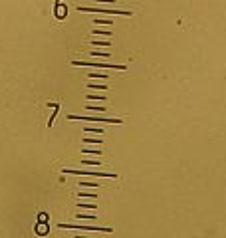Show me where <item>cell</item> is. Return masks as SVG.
<instances>
[{
  "label": "cell",
  "instance_id": "cell-1",
  "mask_svg": "<svg viewBox=\"0 0 226 238\" xmlns=\"http://www.w3.org/2000/svg\"><path fill=\"white\" fill-rule=\"evenodd\" d=\"M66 175H89V177H107V179H117L115 173H105V171H80V169H61Z\"/></svg>",
  "mask_w": 226,
  "mask_h": 238
},
{
  "label": "cell",
  "instance_id": "cell-2",
  "mask_svg": "<svg viewBox=\"0 0 226 238\" xmlns=\"http://www.w3.org/2000/svg\"><path fill=\"white\" fill-rule=\"evenodd\" d=\"M74 66H87V67H111V70H125L121 64H105V62H85V60H74Z\"/></svg>",
  "mask_w": 226,
  "mask_h": 238
},
{
  "label": "cell",
  "instance_id": "cell-3",
  "mask_svg": "<svg viewBox=\"0 0 226 238\" xmlns=\"http://www.w3.org/2000/svg\"><path fill=\"white\" fill-rule=\"evenodd\" d=\"M58 228H70V230H97V232H113L109 226H87V224H58Z\"/></svg>",
  "mask_w": 226,
  "mask_h": 238
},
{
  "label": "cell",
  "instance_id": "cell-4",
  "mask_svg": "<svg viewBox=\"0 0 226 238\" xmlns=\"http://www.w3.org/2000/svg\"><path fill=\"white\" fill-rule=\"evenodd\" d=\"M80 12H101V14H121V16H131L129 10H119V8H85V6H77Z\"/></svg>",
  "mask_w": 226,
  "mask_h": 238
},
{
  "label": "cell",
  "instance_id": "cell-5",
  "mask_svg": "<svg viewBox=\"0 0 226 238\" xmlns=\"http://www.w3.org/2000/svg\"><path fill=\"white\" fill-rule=\"evenodd\" d=\"M71 121H99V123H123V119H109V117H81V115H67Z\"/></svg>",
  "mask_w": 226,
  "mask_h": 238
},
{
  "label": "cell",
  "instance_id": "cell-6",
  "mask_svg": "<svg viewBox=\"0 0 226 238\" xmlns=\"http://www.w3.org/2000/svg\"><path fill=\"white\" fill-rule=\"evenodd\" d=\"M87 77H89V80H93V77H97V80H107L109 74H105V71H89Z\"/></svg>",
  "mask_w": 226,
  "mask_h": 238
},
{
  "label": "cell",
  "instance_id": "cell-7",
  "mask_svg": "<svg viewBox=\"0 0 226 238\" xmlns=\"http://www.w3.org/2000/svg\"><path fill=\"white\" fill-rule=\"evenodd\" d=\"M75 206H77V208H91V210L97 208V205H95V202H81V200H80Z\"/></svg>",
  "mask_w": 226,
  "mask_h": 238
},
{
  "label": "cell",
  "instance_id": "cell-8",
  "mask_svg": "<svg viewBox=\"0 0 226 238\" xmlns=\"http://www.w3.org/2000/svg\"><path fill=\"white\" fill-rule=\"evenodd\" d=\"M91 24H101V26H109V24H113V20H103V18H93L91 20Z\"/></svg>",
  "mask_w": 226,
  "mask_h": 238
},
{
  "label": "cell",
  "instance_id": "cell-9",
  "mask_svg": "<svg viewBox=\"0 0 226 238\" xmlns=\"http://www.w3.org/2000/svg\"><path fill=\"white\" fill-rule=\"evenodd\" d=\"M85 87H89V89H99V91L107 89V86H105V83H87Z\"/></svg>",
  "mask_w": 226,
  "mask_h": 238
},
{
  "label": "cell",
  "instance_id": "cell-10",
  "mask_svg": "<svg viewBox=\"0 0 226 238\" xmlns=\"http://www.w3.org/2000/svg\"><path fill=\"white\" fill-rule=\"evenodd\" d=\"M77 196H80V199H97V195H95V193H83V190H80V193H77Z\"/></svg>",
  "mask_w": 226,
  "mask_h": 238
},
{
  "label": "cell",
  "instance_id": "cell-11",
  "mask_svg": "<svg viewBox=\"0 0 226 238\" xmlns=\"http://www.w3.org/2000/svg\"><path fill=\"white\" fill-rule=\"evenodd\" d=\"M93 46H111V40H91Z\"/></svg>",
  "mask_w": 226,
  "mask_h": 238
},
{
  "label": "cell",
  "instance_id": "cell-12",
  "mask_svg": "<svg viewBox=\"0 0 226 238\" xmlns=\"http://www.w3.org/2000/svg\"><path fill=\"white\" fill-rule=\"evenodd\" d=\"M83 165H91V167H101V161H93V159H83Z\"/></svg>",
  "mask_w": 226,
  "mask_h": 238
},
{
  "label": "cell",
  "instance_id": "cell-13",
  "mask_svg": "<svg viewBox=\"0 0 226 238\" xmlns=\"http://www.w3.org/2000/svg\"><path fill=\"white\" fill-rule=\"evenodd\" d=\"M83 155H101V149H83Z\"/></svg>",
  "mask_w": 226,
  "mask_h": 238
},
{
  "label": "cell",
  "instance_id": "cell-14",
  "mask_svg": "<svg viewBox=\"0 0 226 238\" xmlns=\"http://www.w3.org/2000/svg\"><path fill=\"white\" fill-rule=\"evenodd\" d=\"M75 218H81V220H95V214H75Z\"/></svg>",
  "mask_w": 226,
  "mask_h": 238
},
{
  "label": "cell",
  "instance_id": "cell-15",
  "mask_svg": "<svg viewBox=\"0 0 226 238\" xmlns=\"http://www.w3.org/2000/svg\"><path fill=\"white\" fill-rule=\"evenodd\" d=\"M83 143H93V145H101L103 139H91V137H83Z\"/></svg>",
  "mask_w": 226,
  "mask_h": 238
},
{
  "label": "cell",
  "instance_id": "cell-16",
  "mask_svg": "<svg viewBox=\"0 0 226 238\" xmlns=\"http://www.w3.org/2000/svg\"><path fill=\"white\" fill-rule=\"evenodd\" d=\"M85 109H89V111H99V113H101V111H105V107H103V105H101V107H99V105H85Z\"/></svg>",
  "mask_w": 226,
  "mask_h": 238
},
{
  "label": "cell",
  "instance_id": "cell-17",
  "mask_svg": "<svg viewBox=\"0 0 226 238\" xmlns=\"http://www.w3.org/2000/svg\"><path fill=\"white\" fill-rule=\"evenodd\" d=\"M89 56H97V58H109V52H89Z\"/></svg>",
  "mask_w": 226,
  "mask_h": 238
},
{
  "label": "cell",
  "instance_id": "cell-18",
  "mask_svg": "<svg viewBox=\"0 0 226 238\" xmlns=\"http://www.w3.org/2000/svg\"><path fill=\"white\" fill-rule=\"evenodd\" d=\"M87 99H99V101H103V99H105V95H97V93H89V95H87Z\"/></svg>",
  "mask_w": 226,
  "mask_h": 238
},
{
  "label": "cell",
  "instance_id": "cell-19",
  "mask_svg": "<svg viewBox=\"0 0 226 238\" xmlns=\"http://www.w3.org/2000/svg\"><path fill=\"white\" fill-rule=\"evenodd\" d=\"M85 131H93V133H101V135L105 133V131H103L101 127H85Z\"/></svg>",
  "mask_w": 226,
  "mask_h": 238
},
{
  "label": "cell",
  "instance_id": "cell-20",
  "mask_svg": "<svg viewBox=\"0 0 226 238\" xmlns=\"http://www.w3.org/2000/svg\"><path fill=\"white\" fill-rule=\"evenodd\" d=\"M93 34H101V36H111V32H109V30H99V28H95V30H93Z\"/></svg>",
  "mask_w": 226,
  "mask_h": 238
},
{
  "label": "cell",
  "instance_id": "cell-21",
  "mask_svg": "<svg viewBox=\"0 0 226 238\" xmlns=\"http://www.w3.org/2000/svg\"><path fill=\"white\" fill-rule=\"evenodd\" d=\"M80 186H93V189H95V186H99V183H80Z\"/></svg>",
  "mask_w": 226,
  "mask_h": 238
},
{
  "label": "cell",
  "instance_id": "cell-22",
  "mask_svg": "<svg viewBox=\"0 0 226 238\" xmlns=\"http://www.w3.org/2000/svg\"><path fill=\"white\" fill-rule=\"evenodd\" d=\"M75 238H93V236H83V234H75Z\"/></svg>",
  "mask_w": 226,
  "mask_h": 238
},
{
  "label": "cell",
  "instance_id": "cell-23",
  "mask_svg": "<svg viewBox=\"0 0 226 238\" xmlns=\"http://www.w3.org/2000/svg\"><path fill=\"white\" fill-rule=\"evenodd\" d=\"M97 2H109V4H113L115 0H97Z\"/></svg>",
  "mask_w": 226,
  "mask_h": 238
}]
</instances>
